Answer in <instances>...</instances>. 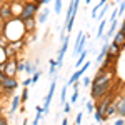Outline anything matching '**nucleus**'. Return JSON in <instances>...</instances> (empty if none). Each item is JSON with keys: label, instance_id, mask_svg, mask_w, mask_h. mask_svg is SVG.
Instances as JSON below:
<instances>
[{"label": "nucleus", "instance_id": "f257e3e1", "mask_svg": "<svg viewBox=\"0 0 125 125\" xmlns=\"http://www.w3.org/2000/svg\"><path fill=\"white\" fill-rule=\"evenodd\" d=\"M112 78H114V73H112V72L98 70L95 78L92 80V92H90V97L100 100V98H104L105 95H108V94H110V87H112Z\"/></svg>", "mask_w": 125, "mask_h": 125}, {"label": "nucleus", "instance_id": "f03ea898", "mask_svg": "<svg viewBox=\"0 0 125 125\" xmlns=\"http://www.w3.org/2000/svg\"><path fill=\"white\" fill-rule=\"evenodd\" d=\"M39 2H25L23 3V9H22V13H20L19 19L22 22H29V20H33L35 15H39Z\"/></svg>", "mask_w": 125, "mask_h": 125}, {"label": "nucleus", "instance_id": "7ed1b4c3", "mask_svg": "<svg viewBox=\"0 0 125 125\" xmlns=\"http://www.w3.org/2000/svg\"><path fill=\"white\" fill-rule=\"evenodd\" d=\"M0 85L3 92H13L19 87V82L15 80V77H9L5 72H0Z\"/></svg>", "mask_w": 125, "mask_h": 125}, {"label": "nucleus", "instance_id": "20e7f679", "mask_svg": "<svg viewBox=\"0 0 125 125\" xmlns=\"http://www.w3.org/2000/svg\"><path fill=\"white\" fill-rule=\"evenodd\" d=\"M55 88H57V77L52 78V82H50V88H48V94L45 97V100H43V115H47L48 114V108H50V104H52V98H53V94H55Z\"/></svg>", "mask_w": 125, "mask_h": 125}, {"label": "nucleus", "instance_id": "39448f33", "mask_svg": "<svg viewBox=\"0 0 125 125\" xmlns=\"http://www.w3.org/2000/svg\"><path fill=\"white\" fill-rule=\"evenodd\" d=\"M0 19H2V22H10L12 19H15L13 10H12V5L2 2V15H0Z\"/></svg>", "mask_w": 125, "mask_h": 125}, {"label": "nucleus", "instance_id": "423d86ee", "mask_svg": "<svg viewBox=\"0 0 125 125\" xmlns=\"http://www.w3.org/2000/svg\"><path fill=\"white\" fill-rule=\"evenodd\" d=\"M17 65H19V62H17L15 58H10L9 62L5 63V73H7L9 77H15V75L19 73V68H17Z\"/></svg>", "mask_w": 125, "mask_h": 125}, {"label": "nucleus", "instance_id": "0eeeda50", "mask_svg": "<svg viewBox=\"0 0 125 125\" xmlns=\"http://www.w3.org/2000/svg\"><path fill=\"white\" fill-rule=\"evenodd\" d=\"M108 47H110V42H104V45H102V48H100V52H98V55L95 58L97 63H102L105 60V57L108 55Z\"/></svg>", "mask_w": 125, "mask_h": 125}, {"label": "nucleus", "instance_id": "6e6552de", "mask_svg": "<svg viewBox=\"0 0 125 125\" xmlns=\"http://www.w3.org/2000/svg\"><path fill=\"white\" fill-rule=\"evenodd\" d=\"M82 77H83V72H82V70L78 68V70H75V72H73V73L70 75V78L67 80V85L70 87V85H73V83H77L78 80H82Z\"/></svg>", "mask_w": 125, "mask_h": 125}, {"label": "nucleus", "instance_id": "1a4fd4ad", "mask_svg": "<svg viewBox=\"0 0 125 125\" xmlns=\"http://www.w3.org/2000/svg\"><path fill=\"white\" fill-rule=\"evenodd\" d=\"M22 104V97L20 95H15L13 98H12V105H10V110H9V115L12 117L17 110H19V105Z\"/></svg>", "mask_w": 125, "mask_h": 125}, {"label": "nucleus", "instance_id": "9d476101", "mask_svg": "<svg viewBox=\"0 0 125 125\" xmlns=\"http://www.w3.org/2000/svg\"><path fill=\"white\" fill-rule=\"evenodd\" d=\"M117 115L125 118V95L120 97V100H117Z\"/></svg>", "mask_w": 125, "mask_h": 125}, {"label": "nucleus", "instance_id": "9b49d317", "mask_svg": "<svg viewBox=\"0 0 125 125\" xmlns=\"http://www.w3.org/2000/svg\"><path fill=\"white\" fill-rule=\"evenodd\" d=\"M48 15H50V10H48V7H47V9H43V10H40L39 15H37V22H39L40 25H43V23L48 20Z\"/></svg>", "mask_w": 125, "mask_h": 125}, {"label": "nucleus", "instance_id": "f8f14e48", "mask_svg": "<svg viewBox=\"0 0 125 125\" xmlns=\"http://www.w3.org/2000/svg\"><path fill=\"white\" fill-rule=\"evenodd\" d=\"M114 43H117L120 48L125 45V33H124V32H120V30H118L115 35H114Z\"/></svg>", "mask_w": 125, "mask_h": 125}, {"label": "nucleus", "instance_id": "ddd939ff", "mask_svg": "<svg viewBox=\"0 0 125 125\" xmlns=\"http://www.w3.org/2000/svg\"><path fill=\"white\" fill-rule=\"evenodd\" d=\"M107 23H108V20H107V19H104L102 22H100V25H98V29H97V39H98V40L104 39V35H105V27H107Z\"/></svg>", "mask_w": 125, "mask_h": 125}, {"label": "nucleus", "instance_id": "4468645a", "mask_svg": "<svg viewBox=\"0 0 125 125\" xmlns=\"http://www.w3.org/2000/svg\"><path fill=\"white\" fill-rule=\"evenodd\" d=\"M114 115H117V102H112L108 105V108H107V112H105V120L110 118V117H114Z\"/></svg>", "mask_w": 125, "mask_h": 125}, {"label": "nucleus", "instance_id": "2eb2a0df", "mask_svg": "<svg viewBox=\"0 0 125 125\" xmlns=\"http://www.w3.org/2000/svg\"><path fill=\"white\" fill-rule=\"evenodd\" d=\"M67 83L62 87V90H60V104H58V107H63V104H65V100H67Z\"/></svg>", "mask_w": 125, "mask_h": 125}, {"label": "nucleus", "instance_id": "dca6fc26", "mask_svg": "<svg viewBox=\"0 0 125 125\" xmlns=\"http://www.w3.org/2000/svg\"><path fill=\"white\" fill-rule=\"evenodd\" d=\"M108 53H110V55H114V57H117V55L120 53V47H118L117 43H114V42H110V47H108Z\"/></svg>", "mask_w": 125, "mask_h": 125}, {"label": "nucleus", "instance_id": "f3484780", "mask_svg": "<svg viewBox=\"0 0 125 125\" xmlns=\"http://www.w3.org/2000/svg\"><path fill=\"white\" fill-rule=\"evenodd\" d=\"M85 108H87V114H94L95 108H97V105L94 104V100H88V102L85 100Z\"/></svg>", "mask_w": 125, "mask_h": 125}, {"label": "nucleus", "instance_id": "a211bd4d", "mask_svg": "<svg viewBox=\"0 0 125 125\" xmlns=\"http://www.w3.org/2000/svg\"><path fill=\"white\" fill-rule=\"evenodd\" d=\"M92 80H94V78H90V77H87V75H83L80 82H82V85H83V87H92Z\"/></svg>", "mask_w": 125, "mask_h": 125}, {"label": "nucleus", "instance_id": "6ab92c4d", "mask_svg": "<svg viewBox=\"0 0 125 125\" xmlns=\"http://www.w3.org/2000/svg\"><path fill=\"white\" fill-rule=\"evenodd\" d=\"M53 10H55V13L62 12V0H53Z\"/></svg>", "mask_w": 125, "mask_h": 125}, {"label": "nucleus", "instance_id": "aec40b11", "mask_svg": "<svg viewBox=\"0 0 125 125\" xmlns=\"http://www.w3.org/2000/svg\"><path fill=\"white\" fill-rule=\"evenodd\" d=\"M29 100V87H23V90H22V104H25Z\"/></svg>", "mask_w": 125, "mask_h": 125}, {"label": "nucleus", "instance_id": "412c9836", "mask_svg": "<svg viewBox=\"0 0 125 125\" xmlns=\"http://www.w3.org/2000/svg\"><path fill=\"white\" fill-rule=\"evenodd\" d=\"M108 9H110V5H108V3H107V5H104V9H102V12H100V15H98V19H100V20L105 19V15H107V12H108Z\"/></svg>", "mask_w": 125, "mask_h": 125}, {"label": "nucleus", "instance_id": "4be33fe9", "mask_svg": "<svg viewBox=\"0 0 125 125\" xmlns=\"http://www.w3.org/2000/svg\"><path fill=\"white\" fill-rule=\"evenodd\" d=\"M72 105H73L72 102H65V104H63V112H65V114H70V112H72Z\"/></svg>", "mask_w": 125, "mask_h": 125}, {"label": "nucleus", "instance_id": "5701e85b", "mask_svg": "<svg viewBox=\"0 0 125 125\" xmlns=\"http://www.w3.org/2000/svg\"><path fill=\"white\" fill-rule=\"evenodd\" d=\"M90 65H92V62H90V60H87L85 63H83V65H82V67H80V70H82V72H83V75H85V72H87V70H88V68H90Z\"/></svg>", "mask_w": 125, "mask_h": 125}, {"label": "nucleus", "instance_id": "b1692460", "mask_svg": "<svg viewBox=\"0 0 125 125\" xmlns=\"http://www.w3.org/2000/svg\"><path fill=\"white\" fill-rule=\"evenodd\" d=\"M82 122H83V112H78V114H77V117H75V124H77V125H80Z\"/></svg>", "mask_w": 125, "mask_h": 125}, {"label": "nucleus", "instance_id": "393cba45", "mask_svg": "<svg viewBox=\"0 0 125 125\" xmlns=\"http://www.w3.org/2000/svg\"><path fill=\"white\" fill-rule=\"evenodd\" d=\"M40 75H42V72H40V70H37V72L32 75V82H33V83H37V82H39V78H40Z\"/></svg>", "mask_w": 125, "mask_h": 125}, {"label": "nucleus", "instance_id": "a878e982", "mask_svg": "<svg viewBox=\"0 0 125 125\" xmlns=\"http://www.w3.org/2000/svg\"><path fill=\"white\" fill-rule=\"evenodd\" d=\"M42 115H43V112H37V115H35V118H33V124L32 125H39V120L42 118Z\"/></svg>", "mask_w": 125, "mask_h": 125}, {"label": "nucleus", "instance_id": "bb28decb", "mask_svg": "<svg viewBox=\"0 0 125 125\" xmlns=\"http://www.w3.org/2000/svg\"><path fill=\"white\" fill-rule=\"evenodd\" d=\"M23 23H25V29L27 30H32V25H35V19L29 20V22H23Z\"/></svg>", "mask_w": 125, "mask_h": 125}, {"label": "nucleus", "instance_id": "cd10ccee", "mask_svg": "<svg viewBox=\"0 0 125 125\" xmlns=\"http://www.w3.org/2000/svg\"><path fill=\"white\" fill-rule=\"evenodd\" d=\"M124 12H125V0H122L120 7H118V15H124Z\"/></svg>", "mask_w": 125, "mask_h": 125}, {"label": "nucleus", "instance_id": "c85d7f7f", "mask_svg": "<svg viewBox=\"0 0 125 125\" xmlns=\"http://www.w3.org/2000/svg\"><path fill=\"white\" fill-rule=\"evenodd\" d=\"M114 125H125V118L124 117H118L115 122H114Z\"/></svg>", "mask_w": 125, "mask_h": 125}, {"label": "nucleus", "instance_id": "c756f323", "mask_svg": "<svg viewBox=\"0 0 125 125\" xmlns=\"http://www.w3.org/2000/svg\"><path fill=\"white\" fill-rule=\"evenodd\" d=\"M32 83H33V82H32V77H30V78H25V80L22 82V85H23V87H29V85H32Z\"/></svg>", "mask_w": 125, "mask_h": 125}, {"label": "nucleus", "instance_id": "7c9ffc66", "mask_svg": "<svg viewBox=\"0 0 125 125\" xmlns=\"http://www.w3.org/2000/svg\"><path fill=\"white\" fill-rule=\"evenodd\" d=\"M17 68H19V72H25V63H23V62H19Z\"/></svg>", "mask_w": 125, "mask_h": 125}, {"label": "nucleus", "instance_id": "2f4dec72", "mask_svg": "<svg viewBox=\"0 0 125 125\" xmlns=\"http://www.w3.org/2000/svg\"><path fill=\"white\" fill-rule=\"evenodd\" d=\"M0 125H9V122H7V118H5L3 115L0 117Z\"/></svg>", "mask_w": 125, "mask_h": 125}, {"label": "nucleus", "instance_id": "473e14b6", "mask_svg": "<svg viewBox=\"0 0 125 125\" xmlns=\"http://www.w3.org/2000/svg\"><path fill=\"white\" fill-rule=\"evenodd\" d=\"M52 2H53V0H40L39 3L40 5H48V3H52Z\"/></svg>", "mask_w": 125, "mask_h": 125}, {"label": "nucleus", "instance_id": "72a5a7b5", "mask_svg": "<svg viewBox=\"0 0 125 125\" xmlns=\"http://www.w3.org/2000/svg\"><path fill=\"white\" fill-rule=\"evenodd\" d=\"M107 3H108V0H100V2H98L100 7H104V5H107Z\"/></svg>", "mask_w": 125, "mask_h": 125}, {"label": "nucleus", "instance_id": "f704fd0d", "mask_svg": "<svg viewBox=\"0 0 125 125\" xmlns=\"http://www.w3.org/2000/svg\"><path fill=\"white\" fill-rule=\"evenodd\" d=\"M118 30H120V32H124V33H125V20L122 22V25H120V29H118Z\"/></svg>", "mask_w": 125, "mask_h": 125}, {"label": "nucleus", "instance_id": "c9c22d12", "mask_svg": "<svg viewBox=\"0 0 125 125\" xmlns=\"http://www.w3.org/2000/svg\"><path fill=\"white\" fill-rule=\"evenodd\" d=\"M62 125H68V118H63L62 120Z\"/></svg>", "mask_w": 125, "mask_h": 125}, {"label": "nucleus", "instance_id": "e433bc0d", "mask_svg": "<svg viewBox=\"0 0 125 125\" xmlns=\"http://www.w3.org/2000/svg\"><path fill=\"white\" fill-rule=\"evenodd\" d=\"M83 2H85L87 5H88V3H92V0H83Z\"/></svg>", "mask_w": 125, "mask_h": 125}, {"label": "nucleus", "instance_id": "4c0bfd02", "mask_svg": "<svg viewBox=\"0 0 125 125\" xmlns=\"http://www.w3.org/2000/svg\"><path fill=\"white\" fill-rule=\"evenodd\" d=\"M117 2H122V0H117Z\"/></svg>", "mask_w": 125, "mask_h": 125}, {"label": "nucleus", "instance_id": "58836bf2", "mask_svg": "<svg viewBox=\"0 0 125 125\" xmlns=\"http://www.w3.org/2000/svg\"><path fill=\"white\" fill-rule=\"evenodd\" d=\"M73 125H77V124H73Z\"/></svg>", "mask_w": 125, "mask_h": 125}, {"label": "nucleus", "instance_id": "ea45409f", "mask_svg": "<svg viewBox=\"0 0 125 125\" xmlns=\"http://www.w3.org/2000/svg\"><path fill=\"white\" fill-rule=\"evenodd\" d=\"M124 20H125V19H124Z\"/></svg>", "mask_w": 125, "mask_h": 125}]
</instances>
